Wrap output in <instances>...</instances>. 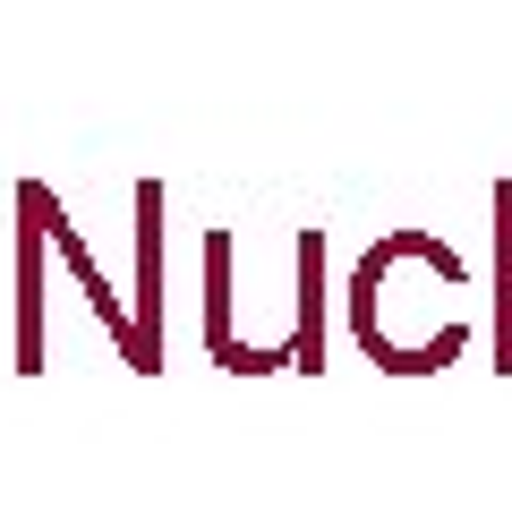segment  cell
<instances>
[{
	"label": "cell",
	"mask_w": 512,
	"mask_h": 512,
	"mask_svg": "<svg viewBox=\"0 0 512 512\" xmlns=\"http://www.w3.org/2000/svg\"><path fill=\"white\" fill-rule=\"evenodd\" d=\"M350 333L384 376H436L470 350V265L436 231H393L350 274Z\"/></svg>",
	"instance_id": "6da1fadb"
},
{
	"label": "cell",
	"mask_w": 512,
	"mask_h": 512,
	"mask_svg": "<svg viewBox=\"0 0 512 512\" xmlns=\"http://www.w3.org/2000/svg\"><path fill=\"white\" fill-rule=\"evenodd\" d=\"M495 367L512 376V188H495Z\"/></svg>",
	"instance_id": "7a4b0ae2"
}]
</instances>
